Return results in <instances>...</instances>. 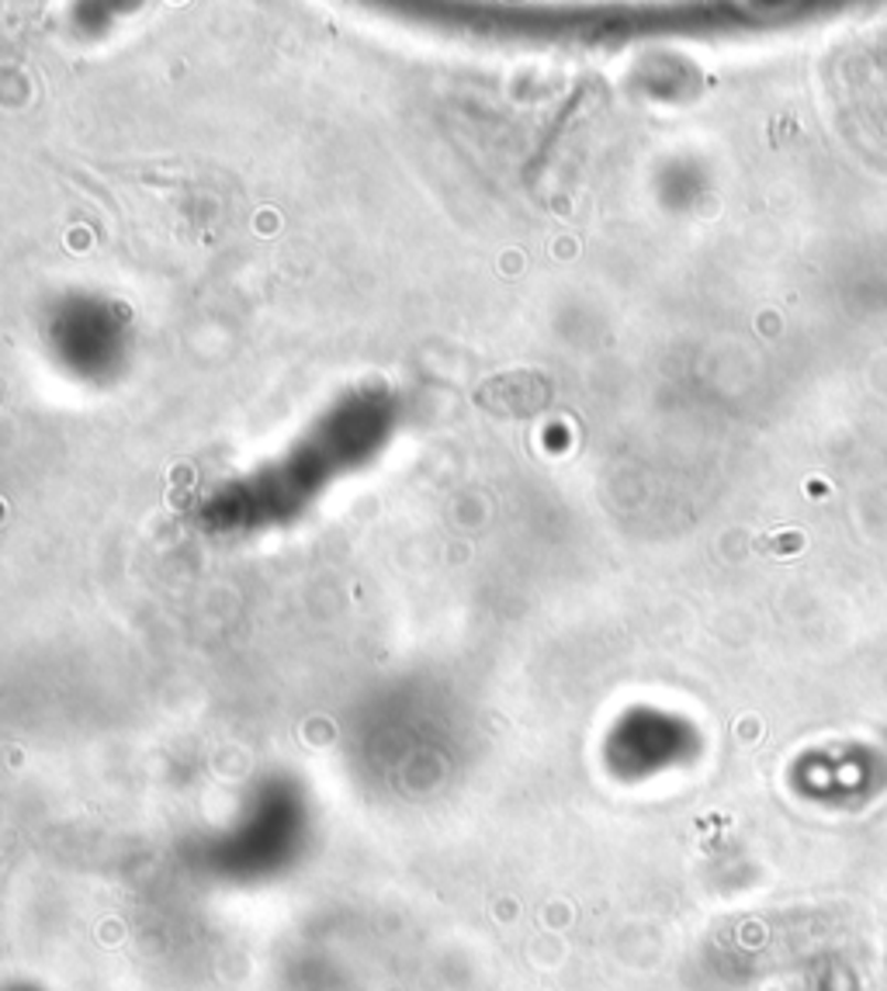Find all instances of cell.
<instances>
[{
    "instance_id": "1",
    "label": "cell",
    "mask_w": 887,
    "mask_h": 991,
    "mask_svg": "<svg viewBox=\"0 0 887 991\" xmlns=\"http://www.w3.org/2000/svg\"><path fill=\"white\" fill-rule=\"evenodd\" d=\"M493 389L502 392L499 399H493L489 403V410H499V413L523 416V413L541 410V403H544L541 374H499V379L493 382Z\"/></svg>"
}]
</instances>
